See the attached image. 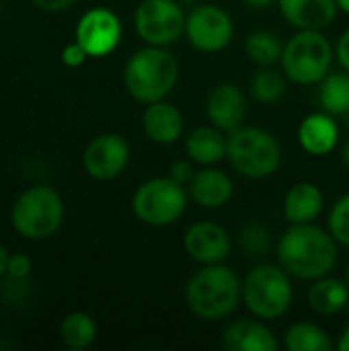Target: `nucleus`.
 Masks as SVG:
<instances>
[{
  "instance_id": "obj_1",
  "label": "nucleus",
  "mask_w": 349,
  "mask_h": 351,
  "mask_svg": "<svg viewBox=\"0 0 349 351\" xmlns=\"http://www.w3.org/2000/svg\"><path fill=\"white\" fill-rule=\"evenodd\" d=\"M278 261L290 276L315 282L335 267L337 241L313 222L290 224L278 243Z\"/></svg>"
},
{
  "instance_id": "obj_2",
  "label": "nucleus",
  "mask_w": 349,
  "mask_h": 351,
  "mask_svg": "<svg viewBox=\"0 0 349 351\" xmlns=\"http://www.w3.org/2000/svg\"><path fill=\"white\" fill-rule=\"evenodd\" d=\"M241 300L243 284L237 274L222 263L202 265L185 286V302L202 321H222L230 317Z\"/></svg>"
},
{
  "instance_id": "obj_3",
  "label": "nucleus",
  "mask_w": 349,
  "mask_h": 351,
  "mask_svg": "<svg viewBox=\"0 0 349 351\" xmlns=\"http://www.w3.org/2000/svg\"><path fill=\"white\" fill-rule=\"evenodd\" d=\"M179 80V62L167 49L148 45L130 56L123 68L125 90L140 103L167 99Z\"/></svg>"
},
{
  "instance_id": "obj_4",
  "label": "nucleus",
  "mask_w": 349,
  "mask_h": 351,
  "mask_svg": "<svg viewBox=\"0 0 349 351\" xmlns=\"http://www.w3.org/2000/svg\"><path fill=\"white\" fill-rule=\"evenodd\" d=\"M64 222V199L51 185H33L25 189L10 210L12 228L27 241H45L53 237Z\"/></svg>"
},
{
  "instance_id": "obj_5",
  "label": "nucleus",
  "mask_w": 349,
  "mask_h": 351,
  "mask_svg": "<svg viewBox=\"0 0 349 351\" xmlns=\"http://www.w3.org/2000/svg\"><path fill=\"white\" fill-rule=\"evenodd\" d=\"M226 158L239 175L249 179H265L280 169L282 146L272 132L241 125L228 136Z\"/></svg>"
},
{
  "instance_id": "obj_6",
  "label": "nucleus",
  "mask_w": 349,
  "mask_h": 351,
  "mask_svg": "<svg viewBox=\"0 0 349 351\" xmlns=\"http://www.w3.org/2000/svg\"><path fill=\"white\" fill-rule=\"evenodd\" d=\"M294 300L290 274L280 265H257L243 282V302L249 313L263 321L284 317Z\"/></svg>"
},
{
  "instance_id": "obj_7",
  "label": "nucleus",
  "mask_w": 349,
  "mask_h": 351,
  "mask_svg": "<svg viewBox=\"0 0 349 351\" xmlns=\"http://www.w3.org/2000/svg\"><path fill=\"white\" fill-rule=\"evenodd\" d=\"M333 64V47L329 39L315 29H298L282 51V70L296 84L321 82Z\"/></svg>"
},
{
  "instance_id": "obj_8",
  "label": "nucleus",
  "mask_w": 349,
  "mask_h": 351,
  "mask_svg": "<svg viewBox=\"0 0 349 351\" xmlns=\"http://www.w3.org/2000/svg\"><path fill=\"white\" fill-rule=\"evenodd\" d=\"M185 208L187 191L171 175L144 181L132 197V210L136 218L148 226L175 224L185 214Z\"/></svg>"
},
{
  "instance_id": "obj_9",
  "label": "nucleus",
  "mask_w": 349,
  "mask_h": 351,
  "mask_svg": "<svg viewBox=\"0 0 349 351\" xmlns=\"http://www.w3.org/2000/svg\"><path fill=\"white\" fill-rule=\"evenodd\" d=\"M187 16L177 0H142L134 14L138 37L148 45H173L185 33Z\"/></svg>"
},
{
  "instance_id": "obj_10",
  "label": "nucleus",
  "mask_w": 349,
  "mask_h": 351,
  "mask_svg": "<svg viewBox=\"0 0 349 351\" xmlns=\"http://www.w3.org/2000/svg\"><path fill=\"white\" fill-rule=\"evenodd\" d=\"M185 35L195 49L204 53H216L232 41L234 23L222 6L200 4L187 14Z\"/></svg>"
},
{
  "instance_id": "obj_11",
  "label": "nucleus",
  "mask_w": 349,
  "mask_h": 351,
  "mask_svg": "<svg viewBox=\"0 0 349 351\" xmlns=\"http://www.w3.org/2000/svg\"><path fill=\"white\" fill-rule=\"evenodd\" d=\"M130 162V144L123 136L107 132L95 136L82 154V165L88 177L97 181L117 179Z\"/></svg>"
},
{
  "instance_id": "obj_12",
  "label": "nucleus",
  "mask_w": 349,
  "mask_h": 351,
  "mask_svg": "<svg viewBox=\"0 0 349 351\" xmlns=\"http://www.w3.org/2000/svg\"><path fill=\"white\" fill-rule=\"evenodd\" d=\"M76 41L91 58L109 56L121 41V21L109 8L86 10L76 25Z\"/></svg>"
},
{
  "instance_id": "obj_13",
  "label": "nucleus",
  "mask_w": 349,
  "mask_h": 351,
  "mask_svg": "<svg viewBox=\"0 0 349 351\" xmlns=\"http://www.w3.org/2000/svg\"><path fill=\"white\" fill-rule=\"evenodd\" d=\"M183 247L187 255L200 265H212L228 259L232 241L224 226L216 222H195L187 228Z\"/></svg>"
},
{
  "instance_id": "obj_14",
  "label": "nucleus",
  "mask_w": 349,
  "mask_h": 351,
  "mask_svg": "<svg viewBox=\"0 0 349 351\" xmlns=\"http://www.w3.org/2000/svg\"><path fill=\"white\" fill-rule=\"evenodd\" d=\"M206 113L212 125L220 128L222 132H232L241 128L245 113H247V99L245 93L230 82L218 84L208 95Z\"/></svg>"
},
{
  "instance_id": "obj_15",
  "label": "nucleus",
  "mask_w": 349,
  "mask_h": 351,
  "mask_svg": "<svg viewBox=\"0 0 349 351\" xmlns=\"http://www.w3.org/2000/svg\"><path fill=\"white\" fill-rule=\"evenodd\" d=\"M142 128L148 140H152L154 144L169 146L179 142V138L183 136L185 119L183 113L173 103H167L163 99V101L148 103L142 115Z\"/></svg>"
},
{
  "instance_id": "obj_16",
  "label": "nucleus",
  "mask_w": 349,
  "mask_h": 351,
  "mask_svg": "<svg viewBox=\"0 0 349 351\" xmlns=\"http://www.w3.org/2000/svg\"><path fill=\"white\" fill-rule=\"evenodd\" d=\"M187 191L195 204L208 210H216L226 206L234 195V183L232 179L214 167H204L195 171L193 179L187 185Z\"/></svg>"
},
{
  "instance_id": "obj_17",
  "label": "nucleus",
  "mask_w": 349,
  "mask_h": 351,
  "mask_svg": "<svg viewBox=\"0 0 349 351\" xmlns=\"http://www.w3.org/2000/svg\"><path fill=\"white\" fill-rule=\"evenodd\" d=\"M282 16L296 29L321 31L337 16V0H278Z\"/></svg>"
},
{
  "instance_id": "obj_18",
  "label": "nucleus",
  "mask_w": 349,
  "mask_h": 351,
  "mask_svg": "<svg viewBox=\"0 0 349 351\" xmlns=\"http://www.w3.org/2000/svg\"><path fill=\"white\" fill-rule=\"evenodd\" d=\"M222 346L228 351H276L280 348V341L263 323L241 319L224 329Z\"/></svg>"
},
{
  "instance_id": "obj_19",
  "label": "nucleus",
  "mask_w": 349,
  "mask_h": 351,
  "mask_svg": "<svg viewBox=\"0 0 349 351\" xmlns=\"http://www.w3.org/2000/svg\"><path fill=\"white\" fill-rule=\"evenodd\" d=\"M300 146L315 156L329 154L339 142V128L331 113H311L298 125Z\"/></svg>"
},
{
  "instance_id": "obj_20",
  "label": "nucleus",
  "mask_w": 349,
  "mask_h": 351,
  "mask_svg": "<svg viewBox=\"0 0 349 351\" xmlns=\"http://www.w3.org/2000/svg\"><path fill=\"white\" fill-rule=\"evenodd\" d=\"M226 150H228V138L216 125L195 128L185 138V152L189 160L202 167H212L220 162L222 158H226Z\"/></svg>"
},
{
  "instance_id": "obj_21",
  "label": "nucleus",
  "mask_w": 349,
  "mask_h": 351,
  "mask_svg": "<svg viewBox=\"0 0 349 351\" xmlns=\"http://www.w3.org/2000/svg\"><path fill=\"white\" fill-rule=\"evenodd\" d=\"M323 191L309 181L290 187L284 199V216L290 224H309L323 212Z\"/></svg>"
},
{
  "instance_id": "obj_22",
  "label": "nucleus",
  "mask_w": 349,
  "mask_h": 351,
  "mask_svg": "<svg viewBox=\"0 0 349 351\" xmlns=\"http://www.w3.org/2000/svg\"><path fill=\"white\" fill-rule=\"evenodd\" d=\"M349 284L337 278H319L309 290V306L319 315H337L348 308Z\"/></svg>"
},
{
  "instance_id": "obj_23",
  "label": "nucleus",
  "mask_w": 349,
  "mask_h": 351,
  "mask_svg": "<svg viewBox=\"0 0 349 351\" xmlns=\"http://www.w3.org/2000/svg\"><path fill=\"white\" fill-rule=\"evenodd\" d=\"M60 339L70 350H86L97 339V323L88 313L76 311L64 317L60 325Z\"/></svg>"
},
{
  "instance_id": "obj_24",
  "label": "nucleus",
  "mask_w": 349,
  "mask_h": 351,
  "mask_svg": "<svg viewBox=\"0 0 349 351\" xmlns=\"http://www.w3.org/2000/svg\"><path fill=\"white\" fill-rule=\"evenodd\" d=\"M284 346L290 351H329L331 339L325 329L315 323H294L284 337Z\"/></svg>"
},
{
  "instance_id": "obj_25",
  "label": "nucleus",
  "mask_w": 349,
  "mask_h": 351,
  "mask_svg": "<svg viewBox=\"0 0 349 351\" xmlns=\"http://www.w3.org/2000/svg\"><path fill=\"white\" fill-rule=\"evenodd\" d=\"M321 105L331 115H349V72L327 74L319 90Z\"/></svg>"
},
{
  "instance_id": "obj_26",
  "label": "nucleus",
  "mask_w": 349,
  "mask_h": 351,
  "mask_svg": "<svg viewBox=\"0 0 349 351\" xmlns=\"http://www.w3.org/2000/svg\"><path fill=\"white\" fill-rule=\"evenodd\" d=\"M245 49H247V56L259 64V66H272L276 64L278 60H282V51H284V45L280 41V37L272 31H253L247 41H245Z\"/></svg>"
},
{
  "instance_id": "obj_27",
  "label": "nucleus",
  "mask_w": 349,
  "mask_h": 351,
  "mask_svg": "<svg viewBox=\"0 0 349 351\" xmlns=\"http://www.w3.org/2000/svg\"><path fill=\"white\" fill-rule=\"evenodd\" d=\"M286 93V74L274 70V68H265L259 70L253 80H251V95L255 101L272 105L276 101H280Z\"/></svg>"
},
{
  "instance_id": "obj_28",
  "label": "nucleus",
  "mask_w": 349,
  "mask_h": 351,
  "mask_svg": "<svg viewBox=\"0 0 349 351\" xmlns=\"http://www.w3.org/2000/svg\"><path fill=\"white\" fill-rule=\"evenodd\" d=\"M327 226H329V232L333 234V239L339 245L349 247V193L344 195V197H339L333 204V208L329 212Z\"/></svg>"
},
{
  "instance_id": "obj_29",
  "label": "nucleus",
  "mask_w": 349,
  "mask_h": 351,
  "mask_svg": "<svg viewBox=\"0 0 349 351\" xmlns=\"http://www.w3.org/2000/svg\"><path fill=\"white\" fill-rule=\"evenodd\" d=\"M269 241H272L269 230H265V228L259 226V224L247 226L245 232H243V237H241V245H243L245 253L251 255V257H261V255H265L267 249H269Z\"/></svg>"
},
{
  "instance_id": "obj_30",
  "label": "nucleus",
  "mask_w": 349,
  "mask_h": 351,
  "mask_svg": "<svg viewBox=\"0 0 349 351\" xmlns=\"http://www.w3.org/2000/svg\"><path fill=\"white\" fill-rule=\"evenodd\" d=\"M62 64L64 66H68V68H78V66H82L84 64V60L86 58H91L88 53H86V49L78 43V41H72V43H68L64 49H62Z\"/></svg>"
},
{
  "instance_id": "obj_31",
  "label": "nucleus",
  "mask_w": 349,
  "mask_h": 351,
  "mask_svg": "<svg viewBox=\"0 0 349 351\" xmlns=\"http://www.w3.org/2000/svg\"><path fill=\"white\" fill-rule=\"evenodd\" d=\"M31 267H33V263H31V259H29L25 253H14V255H10V259H8V269H6V274H8L12 280H25V278L31 274Z\"/></svg>"
},
{
  "instance_id": "obj_32",
  "label": "nucleus",
  "mask_w": 349,
  "mask_h": 351,
  "mask_svg": "<svg viewBox=\"0 0 349 351\" xmlns=\"http://www.w3.org/2000/svg\"><path fill=\"white\" fill-rule=\"evenodd\" d=\"M193 175H195V171H193L191 162L177 160V162H173V167H171V177H173L175 181H179L181 185H189V181L193 179Z\"/></svg>"
},
{
  "instance_id": "obj_33",
  "label": "nucleus",
  "mask_w": 349,
  "mask_h": 351,
  "mask_svg": "<svg viewBox=\"0 0 349 351\" xmlns=\"http://www.w3.org/2000/svg\"><path fill=\"white\" fill-rule=\"evenodd\" d=\"M31 2L45 12H60L74 4V0H31Z\"/></svg>"
},
{
  "instance_id": "obj_34",
  "label": "nucleus",
  "mask_w": 349,
  "mask_h": 351,
  "mask_svg": "<svg viewBox=\"0 0 349 351\" xmlns=\"http://www.w3.org/2000/svg\"><path fill=\"white\" fill-rule=\"evenodd\" d=\"M335 53H337V58H339L341 66H344V68L349 72V29L344 33V35H341V37H339Z\"/></svg>"
},
{
  "instance_id": "obj_35",
  "label": "nucleus",
  "mask_w": 349,
  "mask_h": 351,
  "mask_svg": "<svg viewBox=\"0 0 349 351\" xmlns=\"http://www.w3.org/2000/svg\"><path fill=\"white\" fill-rule=\"evenodd\" d=\"M8 259H10V253H8V249L0 243V278L6 274V269H8Z\"/></svg>"
},
{
  "instance_id": "obj_36",
  "label": "nucleus",
  "mask_w": 349,
  "mask_h": 351,
  "mask_svg": "<svg viewBox=\"0 0 349 351\" xmlns=\"http://www.w3.org/2000/svg\"><path fill=\"white\" fill-rule=\"evenodd\" d=\"M245 4H249L251 8H267L269 4H274L276 0H243Z\"/></svg>"
},
{
  "instance_id": "obj_37",
  "label": "nucleus",
  "mask_w": 349,
  "mask_h": 351,
  "mask_svg": "<svg viewBox=\"0 0 349 351\" xmlns=\"http://www.w3.org/2000/svg\"><path fill=\"white\" fill-rule=\"evenodd\" d=\"M337 350L339 351H349V327L341 333L339 337V343H337Z\"/></svg>"
},
{
  "instance_id": "obj_38",
  "label": "nucleus",
  "mask_w": 349,
  "mask_h": 351,
  "mask_svg": "<svg viewBox=\"0 0 349 351\" xmlns=\"http://www.w3.org/2000/svg\"><path fill=\"white\" fill-rule=\"evenodd\" d=\"M341 162L349 169V138L348 142L344 144V148H341Z\"/></svg>"
},
{
  "instance_id": "obj_39",
  "label": "nucleus",
  "mask_w": 349,
  "mask_h": 351,
  "mask_svg": "<svg viewBox=\"0 0 349 351\" xmlns=\"http://www.w3.org/2000/svg\"><path fill=\"white\" fill-rule=\"evenodd\" d=\"M337 6H339L344 12H348L349 14V0H337Z\"/></svg>"
},
{
  "instance_id": "obj_40",
  "label": "nucleus",
  "mask_w": 349,
  "mask_h": 351,
  "mask_svg": "<svg viewBox=\"0 0 349 351\" xmlns=\"http://www.w3.org/2000/svg\"><path fill=\"white\" fill-rule=\"evenodd\" d=\"M348 284H349V265H348Z\"/></svg>"
},
{
  "instance_id": "obj_41",
  "label": "nucleus",
  "mask_w": 349,
  "mask_h": 351,
  "mask_svg": "<svg viewBox=\"0 0 349 351\" xmlns=\"http://www.w3.org/2000/svg\"><path fill=\"white\" fill-rule=\"evenodd\" d=\"M346 311H348V315H349V302H348V308H346Z\"/></svg>"
},
{
  "instance_id": "obj_42",
  "label": "nucleus",
  "mask_w": 349,
  "mask_h": 351,
  "mask_svg": "<svg viewBox=\"0 0 349 351\" xmlns=\"http://www.w3.org/2000/svg\"><path fill=\"white\" fill-rule=\"evenodd\" d=\"M0 2H8V0H0Z\"/></svg>"
}]
</instances>
